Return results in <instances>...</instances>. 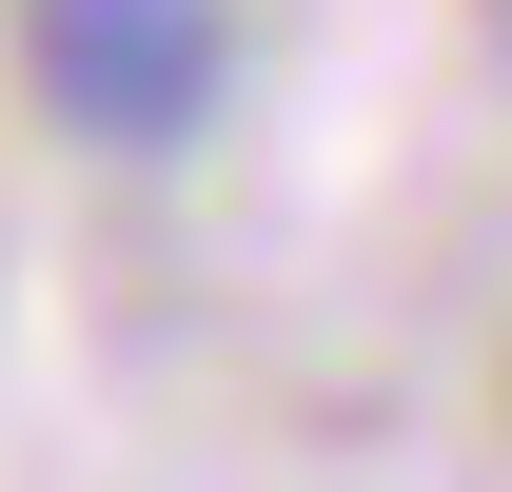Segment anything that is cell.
<instances>
[{
	"instance_id": "cell-1",
	"label": "cell",
	"mask_w": 512,
	"mask_h": 492,
	"mask_svg": "<svg viewBox=\"0 0 512 492\" xmlns=\"http://www.w3.org/2000/svg\"><path fill=\"white\" fill-rule=\"evenodd\" d=\"M20 79L99 158H178L237 99V0H20Z\"/></svg>"
}]
</instances>
